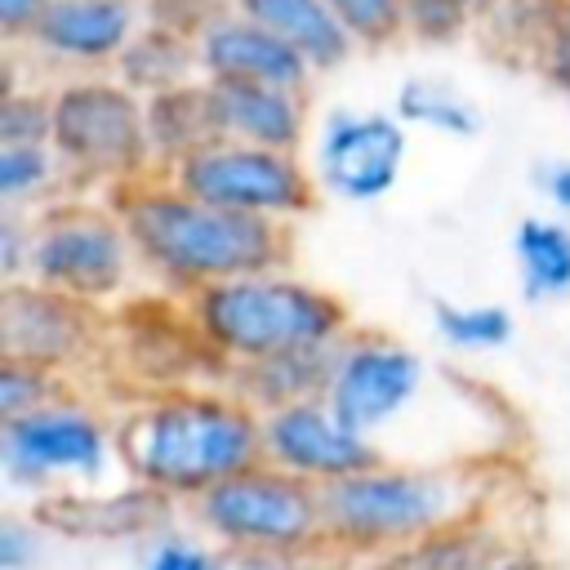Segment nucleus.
Wrapping results in <instances>:
<instances>
[{
    "mask_svg": "<svg viewBox=\"0 0 570 570\" xmlns=\"http://www.w3.org/2000/svg\"><path fill=\"white\" fill-rule=\"evenodd\" d=\"M325 543L347 566H370L436 530L481 517L508 494L503 459H410L383 454L356 476L321 490Z\"/></svg>",
    "mask_w": 570,
    "mask_h": 570,
    "instance_id": "obj_1",
    "label": "nucleus"
},
{
    "mask_svg": "<svg viewBox=\"0 0 570 570\" xmlns=\"http://www.w3.org/2000/svg\"><path fill=\"white\" fill-rule=\"evenodd\" d=\"M116 432L125 481L174 508L263 463V414L223 379L134 396L116 414Z\"/></svg>",
    "mask_w": 570,
    "mask_h": 570,
    "instance_id": "obj_2",
    "label": "nucleus"
},
{
    "mask_svg": "<svg viewBox=\"0 0 570 570\" xmlns=\"http://www.w3.org/2000/svg\"><path fill=\"white\" fill-rule=\"evenodd\" d=\"M111 205L134 240L142 281L165 298L187 303L205 285L289 267V227L205 205L165 174L129 183Z\"/></svg>",
    "mask_w": 570,
    "mask_h": 570,
    "instance_id": "obj_3",
    "label": "nucleus"
},
{
    "mask_svg": "<svg viewBox=\"0 0 570 570\" xmlns=\"http://www.w3.org/2000/svg\"><path fill=\"white\" fill-rule=\"evenodd\" d=\"M183 307L223 379L276 352L330 347L356 325L347 303L330 285H316L294 267H267L205 285Z\"/></svg>",
    "mask_w": 570,
    "mask_h": 570,
    "instance_id": "obj_4",
    "label": "nucleus"
},
{
    "mask_svg": "<svg viewBox=\"0 0 570 570\" xmlns=\"http://www.w3.org/2000/svg\"><path fill=\"white\" fill-rule=\"evenodd\" d=\"M0 468L36 503L116 485L125 481L116 414L67 387L49 405L0 423Z\"/></svg>",
    "mask_w": 570,
    "mask_h": 570,
    "instance_id": "obj_5",
    "label": "nucleus"
},
{
    "mask_svg": "<svg viewBox=\"0 0 570 570\" xmlns=\"http://www.w3.org/2000/svg\"><path fill=\"white\" fill-rule=\"evenodd\" d=\"M31 281L85 307L116 312L142 294V267L116 205L53 200L31 214Z\"/></svg>",
    "mask_w": 570,
    "mask_h": 570,
    "instance_id": "obj_6",
    "label": "nucleus"
},
{
    "mask_svg": "<svg viewBox=\"0 0 570 570\" xmlns=\"http://www.w3.org/2000/svg\"><path fill=\"white\" fill-rule=\"evenodd\" d=\"M187 521L232 557L330 548L321 490L267 459L187 503Z\"/></svg>",
    "mask_w": 570,
    "mask_h": 570,
    "instance_id": "obj_7",
    "label": "nucleus"
},
{
    "mask_svg": "<svg viewBox=\"0 0 570 570\" xmlns=\"http://www.w3.org/2000/svg\"><path fill=\"white\" fill-rule=\"evenodd\" d=\"M53 98V134L67 178L85 187H107L111 196L138 178H151L147 102L125 80H67Z\"/></svg>",
    "mask_w": 570,
    "mask_h": 570,
    "instance_id": "obj_8",
    "label": "nucleus"
},
{
    "mask_svg": "<svg viewBox=\"0 0 570 570\" xmlns=\"http://www.w3.org/2000/svg\"><path fill=\"white\" fill-rule=\"evenodd\" d=\"M165 178H174L187 196L205 205L267 218L281 227L312 214L321 196L316 174L307 160H298V151H276V147H254V142H232V138H214L209 147L187 156Z\"/></svg>",
    "mask_w": 570,
    "mask_h": 570,
    "instance_id": "obj_9",
    "label": "nucleus"
},
{
    "mask_svg": "<svg viewBox=\"0 0 570 570\" xmlns=\"http://www.w3.org/2000/svg\"><path fill=\"white\" fill-rule=\"evenodd\" d=\"M432 392L428 361L396 334L374 325H352L334 343V370L325 401L370 441L383 445Z\"/></svg>",
    "mask_w": 570,
    "mask_h": 570,
    "instance_id": "obj_10",
    "label": "nucleus"
},
{
    "mask_svg": "<svg viewBox=\"0 0 570 570\" xmlns=\"http://www.w3.org/2000/svg\"><path fill=\"white\" fill-rule=\"evenodd\" d=\"M107 361L120 365V374L142 392L187 387V383H218L223 370L200 343L187 307L165 294H138L125 307L111 312V343Z\"/></svg>",
    "mask_w": 570,
    "mask_h": 570,
    "instance_id": "obj_11",
    "label": "nucleus"
},
{
    "mask_svg": "<svg viewBox=\"0 0 570 570\" xmlns=\"http://www.w3.org/2000/svg\"><path fill=\"white\" fill-rule=\"evenodd\" d=\"M107 343L111 312L85 307L36 281L0 289V356H18L71 379L85 365L107 361Z\"/></svg>",
    "mask_w": 570,
    "mask_h": 570,
    "instance_id": "obj_12",
    "label": "nucleus"
},
{
    "mask_svg": "<svg viewBox=\"0 0 570 570\" xmlns=\"http://www.w3.org/2000/svg\"><path fill=\"white\" fill-rule=\"evenodd\" d=\"M405 156H410V129L396 111L338 107L321 120L312 147V174L325 196L347 205H374L401 183Z\"/></svg>",
    "mask_w": 570,
    "mask_h": 570,
    "instance_id": "obj_13",
    "label": "nucleus"
},
{
    "mask_svg": "<svg viewBox=\"0 0 570 570\" xmlns=\"http://www.w3.org/2000/svg\"><path fill=\"white\" fill-rule=\"evenodd\" d=\"M263 459L285 468L289 476H303L316 490H330L379 463L383 445L361 436L325 396H312L263 414Z\"/></svg>",
    "mask_w": 570,
    "mask_h": 570,
    "instance_id": "obj_14",
    "label": "nucleus"
},
{
    "mask_svg": "<svg viewBox=\"0 0 570 570\" xmlns=\"http://www.w3.org/2000/svg\"><path fill=\"white\" fill-rule=\"evenodd\" d=\"M196 58H200V80L281 85V89H307L312 80L307 58L245 13L209 18L196 31Z\"/></svg>",
    "mask_w": 570,
    "mask_h": 570,
    "instance_id": "obj_15",
    "label": "nucleus"
},
{
    "mask_svg": "<svg viewBox=\"0 0 570 570\" xmlns=\"http://www.w3.org/2000/svg\"><path fill=\"white\" fill-rule=\"evenodd\" d=\"M214 129L232 142L298 151L307 138V94L281 85H236V80H205Z\"/></svg>",
    "mask_w": 570,
    "mask_h": 570,
    "instance_id": "obj_16",
    "label": "nucleus"
},
{
    "mask_svg": "<svg viewBox=\"0 0 570 570\" xmlns=\"http://www.w3.org/2000/svg\"><path fill=\"white\" fill-rule=\"evenodd\" d=\"M169 512H174V503L156 499L151 490H142L134 481H116V485H102V490L36 503L40 525L71 530L80 539H134V534L151 539L156 530L169 525Z\"/></svg>",
    "mask_w": 570,
    "mask_h": 570,
    "instance_id": "obj_17",
    "label": "nucleus"
},
{
    "mask_svg": "<svg viewBox=\"0 0 570 570\" xmlns=\"http://www.w3.org/2000/svg\"><path fill=\"white\" fill-rule=\"evenodd\" d=\"M45 53L62 62H116L134 40L129 0H49L31 36Z\"/></svg>",
    "mask_w": 570,
    "mask_h": 570,
    "instance_id": "obj_18",
    "label": "nucleus"
},
{
    "mask_svg": "<svg viewBox=\"0 0 570 570\" xmlns=\"http://www.w3.org/2000/svg\"><path fill=\"white\" fill-rule=\"evenodd\" d=\"M530 521L525 512V499H512V503H499L481 517H468L450 530H436L410 548H396L361 570H476L512 530H521Z\"/></svg>",
    "mask_w": 570,
    "mask_h": 570,
    "instance_id": "obj_19",
    "label": "nucleus"
},
{
    "mask_svg": "<svg viewBox=\"0 0 570 570\" xmlns=\"http://www.w3.org/2000/svg\"><path fill=\"white\" fill-rule=\"evenodd\" d=\"M330 370H334V343L330 347H294V352L249 361V365L232 370L223 383L232 392H240L258 414H272V410L325 396Z\"/></svg>",
    "mask_w": 570,
    "mask_h": 570,
    "instance_id": "obj_20",
    "label": "nucleus"
},
{
    "mask_svg": "<svg viewBox=\"0 0 570 570\" xmlns=\"http://www.w3.org/2000/svg\"><path fill=\"white\" fill-rule=\"evenodd\" d=\"M236 13H245L258 27H267L272 36H281L294 53L307 58L312 71L343 67L356 45L325 0H236Z\"/></svg>",
    "mask_w": 570,
    "mask_h": 570,
    "instance_id": "obj_21",
    "label": "nucleus"
},
{
    "mask_svg": "<svg viewBox=\"0 0 570 570\" xmlns=\"http://www.w3.org/2000/svg\"><path fill=\"white\" fill-rule=\"evenodd\" d=\"M512 272L525 303H570V223L561 214H525L512 227Z\"/></svg>",
    "mask_w": 570,
    "mask_h": 570,
    "instance_id": "obj_22",
    "label": "nucleus"
},
{
    "mask_svg": "<svg viewBox=\"0 0 570 570\" xmlns=\"http://www.w3.org/2000/svg\"><path fill=\"white\" fill-rule=\"evenodd\" d=\"M147 102V142H151V165L156 174L178 169L187 156L209 147L218 138L214 129V107H209V85L191 80L165 94L142 98Z\"/></svg>",
    "mask_w": 570,
    "mask_h": 570,
    "instance_id": "obj_23",
    "label": "nucleus"
},
{
    "mask_svg": "<svg viewBox=\"0 0 570 570\" xmlns=\"http://www.w3.org/2000/svg\"><path fill=\"white\" fill-rule=\"evenodd\" d=\"M120 67V80L151 98V94H165V89H178V85H191L200 76V58H196V40L183 36L178 27H147L142 36L129 40V49L116 58Z\"/></svg>",
    "mask_w": 570,
    "mask_h": 570,
    "instance_id": "obj_24",
    "label": "nucleus"
},
{
    "mask_svg": "<svg viewBox=\"0 0 570 570\" xmlns=\"http://www.w3.org/2000/svg\"><path fill=\"white\" fill-rule=\"evenodd\" d=\"M432 334L459 356L503 352L517 338V316L508 303L485 298H432Z\"/></svg>",
    "mask_w": 570,
    "mask_h": 570,
    "instance_id": "obj_25",
    "label": "nucleus"
},
{
    "mask_svg": "<svg viewBox=\"0 0 570 570\" xmlns=\"http://www.w3.org/2000/svg\"><path fill=\"white\" fill-rule=\"evenodd\" d=\"M392 111L405 120V129H428L441 138H476L481 134V107L445 80H428V76L405 80L396 89Z\"/></svg>",
    "mask_w": 570,
    "mask_h": 570,
    "instance_id": "obj_26",
    "label": "nucleus"
},
{
    "mask_svg": "<svg viewBox=\"0 0 570 570\" xmlns=\"http://www.w3.org/2000/svg\"><path fill=\"white\" fill-rule=\"evenodd\" d=\"M67 178L58 151L49 142H0V200L4 209H45L49 196Z\"/></svg>",
    "mask_w": 570,
    "mask_h": 570,
    "instance_id": "obj_27",
    "label": "nucleus"
},
{
    "mask_svg": "<svg viewBox=\"0 0 570 570\" xmlns=\"http://www.w3.org/2000/svg\"><path fill=\"white\" fill-rule=\"evenodd\" d=\"M138 566L142 570H240L227 548H218L214 539H205L196 525L183 530L174 521L165 530H156L151 539H142Z\"/></svg>",
    "mask_w": 570,
    "mask_h": 570,
    "instance_id": "obj_28",
    "label": "nucleus"
},
{
    "mask_svg": "<svg viewBox=\"0 0 570 570\" xmlns=\"http://www.w3.org/2000/svg\"><path fill=\"white\" fill-rule=\"evenodd\" d=\"M67 387H71V379H62V374H53V370H45V365L4 356V361H0V423L22 419V414L49 405V401L62 396Z\"/></svg>",
    "mask_w": 570,
    "mask_h": 570,
    "instance_id": "obj_29",
    "label": "nucleus"
},
{
    "mask_svg": "<svg viewBox=\"0 0 570 570\" xmlns=\"http://www.w3.org/2000/svg\"><path fill=\"white\" fill-rule=\"evenodd\" d=\"M566 9H570V0H503L490 18H494V31L508 45H517L521 53H530V62H534Z\"/></svg>",
    "mask_w": 570,
    "mask_h": 570,
    "instance_id": "obj_30",
    "label": "nucleus"
},
{
    "mask_svg": "<svg viewBox=\"0 0 570 570\" xmlns=\"http://www.w3.org/2000/svg\"><path fill=\"white\" fill-rule=\"evenodd\" d=\"M356 45H387L405 31V0H325Z\"/></svg>",
    "mask_w": 570,
    "mask_h": 570,
    "instance_id": "obj_31",
    "label": "nucleus"
},
{
    "mask_svg": "<svg viewBox=\"0 0 570 570\" xmlns=\"http://www.w3.org/2000/svg\"><path fill=\"white\" fill-rule=\"evenodd\" d=\"M53 134V98L4 89L0 102V142H49Z\"/></svg>",
    "mask_w": 570,
    "mask_h": 570,
    "instance_id": "obj_32",
    "label": "nucleus"
},
{
    "mask_svg": "<svg viewBox=\"0 0 570 570\" xmlns=\"http://www.w3.org/2000/svg\"><path fill=\"white\" fill-rule=\"evenodd\" d=\"M468 22H472V13L459 0H405V31L428 45H445V40L463 36Z\"/></svg>",
    "mask_w": 570,
    "mask_h": 570,
    "instance_id": "obj_33",
    "label": "nucleus"
},
{
    "mask_svg": "<svg viewBox=\"0 0 570 570\" xmlns=\"http://www.w3.org/2000/svg\"><path fill=\"white\" fill-rule=\"evenodd\" d=\"M31 214L22 209H4L0 214V281L4 285H18V281H31Z\"/></svg>",
    "mask_w": 570,
    "mask_h": 570,
    "instance_id": "obj_34",
    "label": "nucleus"
},
{
    "mask_svg": "<svg viewBox=\"0 0 570 570\" xmlns=\"http://www.w3.org/2000/svg\"><path fill=\"white\" fill-rule=\"evenodd\" d=\"M40 517L4 512L0 517V570H31L40 561Z\"/></svg>",
    "mask_w": 570,
    "mask_h": 570,
    "instance_id": "obj_35",
    "label": "nucleus"
},
{
    "mask_svg": "<svg viewBox=\"0 0 570 570\" xmlns=\"http://www.w3.org/2000/svg\"><path fill=\"white\" fill-rule=\"evenodd\" d=\"M240 570H347V561L334 548H312V552H258V557H236Z\"/></svg>",
    "mask_w": 570,
    "mask_h": 570,
    "instance_id": "obj_36",
    "label": "nucleus"
},
{
    "mask_svg": "<svg viewBox=\"0 0 570 570\" xmlns=\"http://www.w3.org/2000/svg\"><path fill=\"white\" fill-rule=\"evenodd\" d=\"M534 67L543 71V80H548L552 89H561V94L570 98V9L561 13V22L552 27V36L543 40Z\"/></svg>",
    "mask_w": 570,
    "mask_h": 570,
    "instance_id": "obj_37",
    "label": "nucleus"
},
{
    "mask_svg": "<svg viewBox=\"0 0 570 570\" xmlns=\"http://www.w3.org/2000/svg\"><path fill=\"white\" fill-rule=\"evenodd\" d=\"M49 0H0V31L9 40L18 36H36V22L45 18Z\"/></svg>",
    "mask_w": 570,
    "mask_h": 570,
    "instance_id": "obj_38",
    "label": "nucleus"
},
{
    "mask_svg": "<svg viewBox=\"0 0 570 570\" xmlns=\"http://www.w3.org/2000/svg\"><path fill=\"white\" fill-rule=\"evenodd\" d=\"M539 187H543V196H548V205L570 223V160H557V165H548L543 174H539Z\"/></svg>",
    "mask_w": 570,
    "mask_h": 570,
    "instance_id": "obj_39",
    "label": "nucleus"
},
{
    "mask_svg": "<svg viewBox=\"0 0 570 570\" xmlns=\"http://www.w3.org/2000/svg\"><path fill=\"white\" fill-rule=\"evenodd\" d=\"M459 4H463V9L472 13V22H476V18H490V13H494L503 0H459Z\"/></svg>",
    "mask_w": 570,
    "mask_h": 570,
    "instance_id": "obj_40",
    "label": "nucleus"
}]
</instances>
